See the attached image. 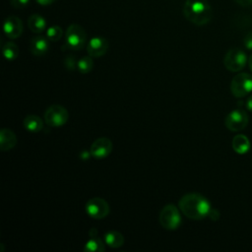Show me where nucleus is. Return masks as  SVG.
Returning <instances> with one entry per match:
<instances>
[{"instance_id":"6ab92c4d","label":"nucleus","mask_w":252,"mask_h":252,"mask_svg":"<svg viewBox=\"0 0 252 252\" xmlns=\"http://www.w3.org/2000/svg\"><path fill=\"white\" fill-rule=\"evenodd\" d=\"M104 242L111 248H119L124 243V236L116 230H109L104 234Z\"/></svg>"},{"instance_id":"412c9836","label":"nucleus","mask_w":252,"mask_h":252,"mask_svg":"<svg viewBox=\"0 0 252 252\" xmlns=\"http://www.w3.org/2000/svg\"><path fill=\"white\" fill-rule=\"evenodd\" d=\"M94 68V61L92 59V56H84L79 61H77V69L82 74H88L90 73Z\"/></svg>"},{"instance_id":"393cba45","label":"nucleus","mask_w":252,"mask_h":252,"mask_svg":"<svg viewBox=\"0 0 252 252\" xmlns=\"http://www.w3.org/2000/svg\"><path fill=\"white\" fill-rule=\"evenodd\" d=\"M244 46L248 50H252V32H248L244 37Z\"/></svg>"},{"instance_id":"9b49d317","label":"nucleus","mask_w":252,"mask_h":252,"mask_svg":"<svg viewBox=\"0 0 252 252\" xmlns=\"http://www.w3.org/2000/svg\"><path fill=\"white\" fill-rule=\"evenodd\" d=\"M23 23L20 18L16 16H9L5 19L3 24V31L8 38H18L23 33Z\"/></svg>"},{"instance_id":"423d86ee","label":"nucleus","mask_w":252,"mask_h":252,"mask_svg":"<svg viewBox=\"0 0 252 252\" xmlns=\"http://www.w3.org/2000/svg\"><path fill=\"white\" fill-rule=\"evenodd\" d=\"M230 92L235 97H243L252 92V75L239 73L230 82Z\"/></svg>"},{"instance_id":"c85d7f7f","label":"nucleus","mask_w":252,"mask_h":252,"mask_svg":"<svg viewBox=\"0 0 252 252\" xmlns=\"http://www.w3.org/2000/svg\"><path fill=\"white\" fill-rule=\"evenodd\" d=\"M90 157H92L91 152H87V151H82L80 153V158L83 159H88Z\"/></svg>"},{"instance_id":"2eb2a0df","label":"nucleus","mask_w":252,"mask_h":252,"mask_svg":"<svg viewBox=\"0 0 252 252\" xmlns=\"http://www.w3.org/2000/svg\"><path fill=\"white\" fill-rule=\"evenodd\" d=\"M17 144V137L15 133L8 129L3 128L0 131V149L3 152L12 150Z\"/></svg>"},{"instance_id":"7ed1b4c3","label":"nucleus","mask_w":252,"mask_h":252,"mask_svg":"<svg viewBox=\"0 0 252 252\" xmlns=\"http://www.w3.org/2000/svg\"><path fill=\"white\" fill-rule=\"evenodd\" d=\"M87 43V32L78 24L70 25L65 32V46L72 50H81Z\"/></svg>"},{"instance_id":"4be33fe9","label":"nucleus","mask_w":252,"mask_h":252,"mask_svg":"<svg viewBox=\"0 0 252 252\" xmlns=\"http://www.w3.org/2000/svg\"><path fill=\"white\" fill-rule=\"evenodd\" d=\"M62 35H63V31L57 25L51 26L46 30V37L48 38L49 41H58L62 37Z\"/></svg>"},{"instance_id":"f8f14e48","label":"nucleus","mask_w":252,"mask_h":252,"mask_svg":"<svg viewBox=\"0 0 252 252\" xmlns=\"http://www.w3.org/2000/svg\"><path fill=\"white\" fill-rule=\"evenodd\" d=\"M108 41L101 36L92 37L87 43V51L90 56L98 58L103 56L108 49Z\"/></svg>"},{"instance_id":"f3484780","label":"nucleus","mask_w":252,"mask_h":252,"mask_svg":"<svg viewBox=\"0 0 252 252\" xmlns=\"http://www.w3.org/2000/svg\"><path fill=\"white\" fill-rule=\"evenodd\" d=\"M46 21L39 14H32L28 19V26L34 33H40L46 29Z\"/></svg>"},{"instance_id":"bb28decb","label":"nucleus","mask_w":252,"mask_h":252,"mask_svg":"<svg viewBox=\"0 0 252 252\" xmlns=\"http://www.w3.org/2000/svg\"><path fill=\"white\" fill-rule=\"evenodd\" d=\"M56 0H35V2L41 6H49L53 4Z\"/></svg>"},{"instance_id":"1a4fd4ad","label":"nucleus","mask_w":252,"mask_h":252,"mask_svg":"<svg viewBox=\"0 0 252 252\" xmlns=\"http://www.w3.org/2000/svg\"><path fill=\"white\" fill-rule=\"evenodd\" d=\"M86 212L87 214L95 220H100L105 218L109 214V205L107 202L99 197H94L91 198L86 203Z\"/></svg>"},{"instance_id":"9d476101","label":"nucleus","mask_w":252,"mask_h":252,"mask_svg":"<svg viewBox=\"0 0 252 252\" xmlns=\"http://www.w3.org/2000/svg\"><path fill=\"white\" fill-rule=\"evenodd\" d=\"M112 151V142L108 138H98L94 140L90 148V152L93 158L101 159L110 155Z\"/></svg>"},{"instance_id":"aec40b11","label":"nucleus","mask_w":252,"mask_h":252,"mask_svg":"<svg viewBox=\"0 0 252 252\" xmlns=\"http://www.w3.org/2000/svg\"><path fill=\"white\" fill-rule=\"evenodd\" d=\"M3 51V56L6 60L8 61H13L15 60L18 55H19V47L16 43H14L13 41H8L3 45L2 48Z\"/></svg>"},{"instance_id":"7c9ffc66","label":"nucleus","mask_w":252,"mask_h":252,"mask_svg":"<svg viewBox=\"0 0 252 252\" xmlns=\"http://www.w3.org/2000/svg\"><path fill=\"white\" fill-rule=\"evenodd\" d=\"M248 66H249V69H250V71L252 72V54L249 56V58H248Z\"/></svg>"},{"instance_id":"20e7f679","label":"nucleus","mask_w":252,"mask_h":252,"mask_svg":"<svg viewBox=\"0 0 252 252\" xmlns=\"http://www.w3.org/2000/svg\"><path fill=\"white\" fill-rule=\"evenodd\" d=\"M159 223L167 230H175L181 224V216L179 210L172 204L165 205L159 213Z\"/></svg>"},{"instance_id":"0eeeda50","label":"nucleus","mask_w":252,"mask_h":252,"mask_svg":"<svg viewBox=\"0 0 252 252\" xmlns=\"http://www.w3.org/2000/svg\"><path fill=\"white\" fill-rule=\"evenodd\" d=\"M246 53L239 48L229 49L223 58L224 67L230 72L241 71L247 63Z\"/></svg>"},{"instance_id":"ddd939ff","label":"nucleus","mask_w":252,"mask_h":252,"mask_svg":"<svg viewBox=\"0 0 252 252\" xmlns=\"http://www.w3.org/2000/svg\"><path fill=\"white\" fill-rule=\"evenodd\" d=\"M31 52L35 56L44 55L49 49V40L46 36L36 35L32 38L30 43Z\"/></svg>"},{"instance_id":"b1692460","label":"nucleus","mask_w":252,"mask_h":252,"mask_svg":"<svg viewBox=\"0 0 252 252\" xmlns=\"http://www.w3.org/2000/svg\"><path fill=\"white\" fill-rule=\"evenodd\" d=\"M31 0H10L11 6L17 9H23L26 8Z\"/></svg>"},{"instance_id":"cd10ccee","label":"nucleus","mask_w":252,"mask_h":252,"mask_svg":"<svg viewBox=\"0 0 252 252\" xmlns=\"http://www.w3.org/2000/svg\"><path fill=\"white\" fill-rule=\"evenodd\" d=\"M238 5L246 7V6H250L252 5V0H234Z\"/></svg>"},{"instance_id":"dca6fc26","label":"nucleus","mask_w":252,"mask_h":252,"mask_svg":"<svg viewBox=\"0 0 252 252\" xmlns=\"http://www.w3.org/2000/svg\"><path fill=\"white\" fill-rule=\"evenodd\" d=\"M231 146L235 153L239 155H244L250 150V141L245 135L238 134L233 137Z\"/></svg>"},{"instance_id":"f257e3e1","label":"nucleus","mask_w":252,"mask_h":252,"mask_svg":"<svg viewBox=\"0 0 252 252\" xmlns=\"http://www.w3.org/2000/svg\"><path fill=\"white\" fill-rule=\"evenodd\" d=\"M180 211L191 220H203L209 217L212 210L209 200L199 193H188L178 202Z\"/></svg>"},{"instance_id":"c756f323","label":"nucleus","mask_w":252,"mask_h":252,"mask_svg":"<svg viewBox=\"0 0 252 252\" xmlns=\"http://www.w3.org/2000/svg\"><path fill=\"white\" fill-rule=\"evenodd\" d=\"M246 107L249 111H252V94L247 98V101H246Z\"/></svg>"},{"instance_id":"39448f33","label":"nucleus","mask_w":252,"mask_h":252,"mask_svg":"<svg viewBox=\"0 0 252 252\" xmlns=\"http://www.w3.org/2000/svg\"><path fill=\"white\" fill-rule=\"evenodd\" d=\"M68 119L67 109L60 104H52L44 112V121L50 127H61L67 123Z\"/></svg>"},{"instance_id":"5701e85b","label":"nucleus","mask_w":252,"mask_h":252,"mask_svg":"<svg viewBox=\"0 0 252 252\" xmlns=\"http://www.w3.org/2000/svg\"><path fill=\"white\" fill-rule=\"evenodd\" d=\"M64 66L69 70V71H74L77 68V62L75 60L74 56H67L64 59Z\"/></svg>"},{"instance_id":"a211bd4d","label":"nucleus","mask_w":252,"mask_h":252,"mask_svg":"<svg viewBox=\"0 0 252 252\" xmlns=\"http://www.w3.org/2000/svg\"><path fill=\"white\" fill-rule=\"evenodd\" d=\"M23 125H24L25 129H27L29 132L37 133L42 130L43 121L41 120V118L39 116L31 114V115H28L25 117V119L23 121Z\"/></svg>"},{"instance_id":"f03ea898","label":"nucleus","mask_w":252,"mask_h":252,"mask_svg":"<svg viewBox=\"0 0 252 252\" xmlns=\"http://www.w3.org/2000/svg\"><path fill=\"white\" fill-rule=\"evenodd\" d=\"M183 15L192 24L204 26L211 21L213 11L209 0H185Z\"/></svg>"},{"instance_id":"4468645a","label":"nucleus","mask_w":252,"mask_h":252,"mask_svg":"<svg viewBox=\"0 0 252 252\" xmlns=\"http://www.w3.org/2000/svg\"><path fill=\"white\" fill-rule=\"evenodd\" d=\"M89 239L84 246V251L88 252H102L104 251V244L102 240L97 236L95 228H92L89 232Z\"/></svg>"},{"instance_id":"6e6552de","label":"nucleus","mask_w":252,"mask_h":252,"mask_svg":"<svg viewBox=\"0 0 252 252\" xmlns=\"http://www.w3.org/2000/svg\"><path fill=\"white\" fill-rule=\"evenodd\" d=\"M248 121H249V117L247 112L243 109L237 108L230 111L226 115L224 119V124L228 130L233 132H238L243 130L247 126Z\"/></svg>"},{"instance_id":"a878e982","label":"nucleus","mask_w":252,"mask_h":252,"mask_svg":"<svg viewBox=\"0 0 252 252\" xmlns=\"http://www.w3.org/2000/svg\"><path fill=\"white\" fill-rule=\"evenodd\" d=\"M219 217H220L219 212H218L217 210L212 209L211 212H210V214H209V218H210L211 220H217L219 219Z\"/></svg>"}]
</instances>
